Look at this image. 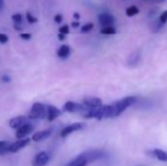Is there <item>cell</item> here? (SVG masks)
<instances>
[{
	"instance_id": "30",
	"label": "cell",
	"mask_w": 167,
	"mask_h": 166,
	"mask_svg": "<svg viewBox=\"0 0 167 166\" xmlns=\"http://www.w3.org/2000/svg\"><path fill=\"white\" fill-rule=\"evenodd\" d=\"M58 39L60 40V41H64V40H66V34L59 32L58 33Z\"/></svg>"
},
{
	"instance_id": "35",
	"label": "cell",
	"mask_w": 167,
	"mask_h": 166,
	"mask_svg": "<svg viewBox=\"0 0 167 166\" xmlns=\"http://www.w3.org/2000/svg\"><path fill=\"white\" fill-rule=\"evenodd\" d=\"M4 7V0H0V10Z\"/></svg>"
},
{
	"instance_id": "26",
	"label": "cell",
	"mask_w": 167,
	"mask_h": 166,
	"mask_svg": "<svg viewBox=\"0 0 167 166\" xmlns=\"http://www.w3.org/2000/svg\"><path fill=\"white\" fill-rule=\"evenodd\" d=\"M31 34L28 33V32H21L20 33V38H22V40H26V41H27V40H31Z\"/></svg>"
},
{
	"instance_id": "19",
	"label": "cell",
	"mask_w": 167,
	"mask_h": 166,
	"mask_svg": "<svg viewBox=\"0 0 167 166\" xmlns=\"http://www.w3.org/2000/svg\"><path fill=\"white\" fill-rule=\"evenodd\" d=\"M140 60V52L139 51H135L134 53H132L129 56V59H128V63L129 65H136L138 62Z\"/></svg>"
},
{
	"instance_id": "23",
	"label": "cell",
	"mask_w": 167,
	"mask_h": 166,
	"mask_svg": "<svg viewBox=\"0 0 167 166\" xmlns=\"http://www.w3.org/2000/svg\"><path fill=\"white\" fill-rule=\"evenodd\" d=\"M12 21L14 24H18V25H22V16L20 13H16L12 15Z\"/></svg>"
},
{
	"instance_id": "14",
	"label": "cell",
	"mask_w": 167,
	"mask_h": 166,
	"mask_svg": "<svg viewBox=\"0 0 167 166\" xmlns=\"http://www.w3.org/2000/svg\"><path fill=\"white\" fill-rule=\"evenodd\" d=\"M88 163L87 159H86L84 153L80 154V156H76L74 159H72L67 166H86Z\"/></svg>"
},
{
	"instance_id": "16",
	"label": "cell",
	"mask_w": 167,
	"mask_h": 166,
	"mask_svg": "<svg viewBox=\"0 0 167 166\" xmlns=\"http://www.w3.org/2000/svg\"><path fill=\"white\" fill-rule=\"evenodd\" d=\"M140 12L139 8H138L137 6H135V5H132V6H129L126 8L125 10V15L128 17V18H132V17H134L136 15H138Z\"/></svg>"
},
{
	"instance_id": "22",
	"label": "cell",
	"mask_w": 167,
	"mask_h": 166,
	"mask_svg": "<svg viewBox=\"0 0 167 166\" xmlns=\"http://www.w3.org/2000/svg\"><path fill=\"white\" fill-rule=\"evenodd\" d=\"M26 21L30 25H33V24H36L38 22V19L36 17H34L31 12H26Z\"/></svg>"
},
{
	"instance_id": "27",
	"label": "cell",
	"mask_w": 167,
	"mask_h": 166,
	"mask_svg": "<svg viewBox=\"0 0 167 166\" xmlns=\"http://www.w3.org/2000/svg\"><path fill=\"white\" fill-rule=\"evenodd\" d=\"M9 41V37L7 34L5 33H0V44H5Z\"/></svg>"
},
{
	"instance_id": "8",
	"label": "cell",
	"mask_w": 167,
	"mask_h": 166,
	"mask_svg": "<svg viewBox=\"0 0 167 166\" xmlns=\"http://www.w3.org/2000/svg\"><path fill=\"white\" fill-rule=\"evenodd\" d=\"M82 104L88 108H97L103 105V101L100 98H97V97H86L83 99Z\"/></svg>"
},
{
	"instance_id": "28",
	"label": "cell",
	"mask_w": 167,
	"mask_h": 166,
	"mask_svg": "<svg viewBox=\"0 0 167 166\" xmlns=\"http://www.w3.org/2000/svg\"><path fill=\"white\" fill-rule=\"evenodd\" d=\"M63 20H64V17H63V15H61V14H57L54 17V22H56V24H59V25L62 24Z\"/></svg>"
},
{
	"instance_id": "9",
	"label": "cell",
	"mask_w": 167,
	"mask_h": 166,
	"mask_svg": "<svg viewBox=\"0 0 167 166\" xmlns=\"http://www.w3.org/2000/svg\"><path fill=\"white\" fill-rule=\"evenodd\" d=\"M62 114V111L59 110L58 107L55 106H47L46 107V117H47L48 121H54V120L59 117Z\"/></svg>"
},
{
	"instance_id": "12",
	"label": "cell",
	"mask_w": 167,
	"mask_h": 166,
	"mask_svg": "<svg viewBox=\"0 0 167 166\" xmlns=\"http://www.w3.org/2000/svg\"><path fill=\"white\" fill-rule=\"evenodd\" d=\"M51 134H52V129H46V130H42V131H38V132L34 133L32 135L31 140L34 142L43 141L45 139H47L48 137H50Z\"/></svg>"
},
{
	"instance_id": "33",
	"label": "cell",
	"mask_w": 167,
	"mask_h": 166,
	"mask_svg": "<svg viewBox=\"0 0 167 166\" xmlns=\"http://www.w3.org/2000/svg\"><path fill=\"white\" fill-rule=\"evenodd\" d=\"M2 81L3 82H10L11 81V77L8 75H3L2 76Z\"/></svg>"
},
{
	"instance_id": "34",
	"label": "cell",
	"mask_w": 167,
	"mask_h": 166,
	"mask_svg": "<svg viewBox=\"0 0 167 166\" xmlns=\"http://www.w3.org/2000/svg\"><path fill=\"white\" fill-rule=\"evenodd\" d=\"M73 18H74V20H75V21H79V19H80V14L77 13V12L73 13Z\"/></svg>"
},
{
	"instance_id": "2",
	"label": "cell",
	"mask_w": 167,
	"mask_h": 166,
	"mask_svg": "<svg viewBox=\"0 0 167 166\" xmlns=\"http://www.w3.org/2000/svg\"><path fill=\"white\" fill-rule=\"evenodd\" d=\"M31 141V139L26 138H26H22V139H18L17 142L12 143V144H9L6 147L2 148L1 150H0V156H2V154H6L8 152L14 153V152H19L20 150L24 148L25 147H26L28 144H30Z\"/></svg>"
},
{
	"instance_id": "15",
	"label": "cell",
	"mask_w": 167,
	"mask_h": 166,
	"mask_svg": "<svg viewBox=\"0 0 167 166\" xmlns=\"http://www.w3.org/2000/svg\"><path fill=\"white\" fill-rule=\"evenodd\" d=\"M84 156L88 162H92V161H95V160L101 158L103 156V152L100 151H94V152H84Z\"/></svg>"
},
{
	"instance_id": "24",
	"label": "cell",
	"mask_w": 167,
	"mask_h": 166,
	"mask_svg": "<svg viewBox=\"0 0 167 166\" xmlns=\"http://www.w3.org/2000/svg\"><path fill=\"white\" fill-rule=\"evenodd\" d=\"M158 21L161 22L162 25H165L166 22H167V10H165V11H163L162 13H161L159 16H158Z\"/></svg>"
},
{
	"instance_id": "21",
	"label": "cell",
	"mask_w": 167,
	"mask_h": 166,
	"mask_svg": "<svg viewBox=\"0 0 167 166\" xmlns=\"http://www.w3.org/2000/svg\"><path fill=\"white\" fill-rule=\"evenodd\" d=\"M94 28V24L93 22H88V24H85L81 26L80 28V31L82 33H87V32H90Z\"/></svg>"
},
{
	"instance_id": "17",
	"label": "cell",
	"mask_w": 167,
	"mask_h": 166,
	"mask_svg": "<svg viewBox=\"0 0 167 166\" xmlns=\"http://www.w3.org/2000/svg\"><path fill=\"white\" fill-rule=\"evenodd\" d=\"M153 156L157 159L161 160V161H167V152L162 151V150L155 148V150L153 151Z\"/></svg>"
},
{
	"instance_id": "18",
	"label": "cell",
	"mask_w": 167,
	"mask_h": 166,
	"mask_svg": "<svg viewBox=\"0 0 167 166\" xmlns=\"http://www.w3.org/2000/svg\"><path fill=\"white\" fill-rule=\"evenodd\" d=\"M102 34H105V35H113V34L116 33V28L113 26H104L101 31Z\"/></svg>"
},
{
	"instance_id": "4",
	"label": "cell",
	"mask_w": 167,
	"mask_h": 166,
	"mask_svg": "<svg viewBox=\"0 0 167 166\" xmlns=\"http://www.w3.org/2000/svg\"><path fill=\"white\" fill-rule=\"evenodd\" d=\"M88 110L87 107H85L83 104H78V103L67 101L65 103L63 107V111L67 112H78V111H86Z\"/></svg>"
},
{
	"instance_id": "36",
	"label": "cell",
	"mask_w": 167,
	"mask_h": 166,
	"mask_svg": "<svg viewBox=\"0 0 167 166\" xmlns=\"http://www.w3.org/2000/svg\"><path fill=\"white\" fill-rule=\"evenodd\" d=\"M154 1H157V2H161V3H162V2H165V0H154Z\"/></svg>"
},
{
	"instance_id": "7",
	"label": "cell",
	"mask_w": 167,
	"mask_h": 166,
	"mask_svg": "<svg viewBox=\"0 0 167 166\" xmlns=\"http://www.w3.org/2000/svg\"><path fill=\"white\" fill-rule=\"evenodd\" d=\"M98 22L99 24L104 27V26H112L116 22V18L108 13H102L98 16Z\"/></svg>"
},
{
	"instance_id": "11",
	"label": "cell",
	"mask_w": 167,
	"mask_h": 166,
	"mask_svg": "<svg viewBox=\"0 0 167 166\" xmlns=\"http://www.w3.org/2000/svg\"><path fill=\"white\" fill-rule=\"evenodd\" d=\"M26 117L24 115H20V116H16L13 117L12 119H10L9 121V126L13 129H18L19 127H21L22 125H24L25 123H26Z\"/></svg>"
},
{
	"instance_id": "32",
	"label": "cell",
	"mask_w": 167,
	"mask_h": 166,
	"mask_svg": "<svg viewBox=\"0 0 167 166\" xmlns=\"http://www.w3.org/2000/svg\"><path fill=\"white\" fill-rule=\"evenodd\" d=\"M7 145H9V143L7 141H0V150H1L2 148L6 147Z\"/></svg>"
},
{
	"instance_id": "6",
	"label": "cell",
	"mask_w": 167,
	"mask_h": 166,
	"mask_svg": "<svg viewBox=\"0 0 167 166\" xmlns=\"http://www.w3.org/2000/svg\"><path fill=\"white\" fill-rule=\"evenodd\" d=\"M49 160V156L46 152H40L33 157L31 166H45Z\"/></svg>"
},
{
	"instance_id": "25",
	"label": "cell",
	"mask_w": 167,
	"mask_h": 166,
	"mask_svg": "<svg viewBox=\"0 0 167 166\" xmlns=\"http://www.w3.org/2000/svg\"><path fill=\"white\" fill-rule=\"evenodd\" d=\"M59 32L64 33V34H66V35H67V34L70 33V26H68V25H64V26H60Z\"/></svg>"
},
{
	"instance_id": "13",
	"label": "cell",
	"mask_w": 167,
	"mask_h": 166,
	"mask_svg": "<svg viewBox=\"0 0 167 166\" xmlns=\"http://www.w3.org/2000/svg\"><path fill=\"white\" fill-rule=\"evenodd\" d=\"M71 55V47L68 45H62L60 46V48L57 51V56L59 57L60 59L65 60L67 58H68V56Z\"/></svg>"
},
{
	"instance_id": "10",
	"label": "cell",
	"mask_w": 167,
	"mask_h": 166,
	"mask_svg": "<svg viewBox=\"0 0 167 166\" xmlns=\"http://www.w3.org/2000/svg\"><path fill=\"white\" fill-rule=\"evenodd\" d=\"M32 131V125L30 123H25L24 125H22L21 127H19L16 131V138L17 139H22L26 138V136H28Z\"/></svg>"
},
{
	"instance_id": "5",
	"label": "cell",
	"mask_w": 167,
	"mask_h": 166,
	"mask_svg": "<svg viewBox=\"0 0 167 166\" xmlns=\"http://www.w3.org/2000/svg\"><path fill=\"white\" fill-rule=\"evenodd\" d=\"M85 127V124L82 122H75V123H72L66 126L64 129L62 130L61 132V137L62 138H66L68 135H71L73 132H76V131L81 130Z\"/></svg>"
},
{
	"instance_id": "31",
	"label": "cell",
	"mask_w": 167,
	"mask_h": 166,
	"mask_svg": "<svg viewBox=\"0 0 167 166\" xmlns=\"http://www.w3.org/2000/svg\"><path fill=\"white\" fill-rule=\"evenodd\" d=\"M71 26L73 28H77V27H79V26H80V22H79L78 21H74V22H71Z\"/></svg>"
},
{
	"instance_id": "29",
	"label": "cell",
	"mask_w": 167,
	"mask_h": 166,
	"mask_svg": "<svg viewBox=\"0 0 167 166\" xmlns=\"http://www.w3.org/2000/svg\"><path fill=\"white\" fill-rule=\"evenodd\" d=\"M13 27H14V30H17V31H22V25L14 24V25H13Z\"/></svg>"
},
{
	"instance_id": "20",
	"label": "cell",
	"mask_w": 167,
	"mask_h": 166,
	"mask_svg": "<svg viewBox=\"0 0 167 166\" xmlns=\"http://www.w3.org/2000/svg\"><path fill=\"white\" fill-rule=\"evenodd\" d=\"M164 25H162L161 22L158 21V19L157 20H155V21H153V22H152V25L149 26V28H151V30L153 32V33H157V32H158L161 28H162V26H163Z\"/></svg>"
},
{
	"instance_id": "1",
	"label": "cell",
	"mask_w": 167,
	"mask_h": 166,
	"mask_svg": "<svg viewBox=\"0 0 167 166\" xmlns=\"http://www.w3.org/2000/svg\"><path fill=\"white\" fill-rule=\"evenodd\" d=\"M138 101L135 96H127L125 98L114 102L112 105H108V110L106 113V118H112L119 116L126 108L133 106Z\"/></svg>"
},
{
	"instance_id": "3",
	"label": "cell",
	"mask_w": 167,
	"mask_h": 166,
	"mask_svg": "<svg viewBox=\"0 0 167 166\" xmlns=\"http://www.w3.org/2000/svg\"><path fill=\"white\" fill-rule=\"evenodd\" d=\"M46 116V107L41 103H34L31 106L28 117L31 119H41Z\"/></svg>"
}]
</instances>
